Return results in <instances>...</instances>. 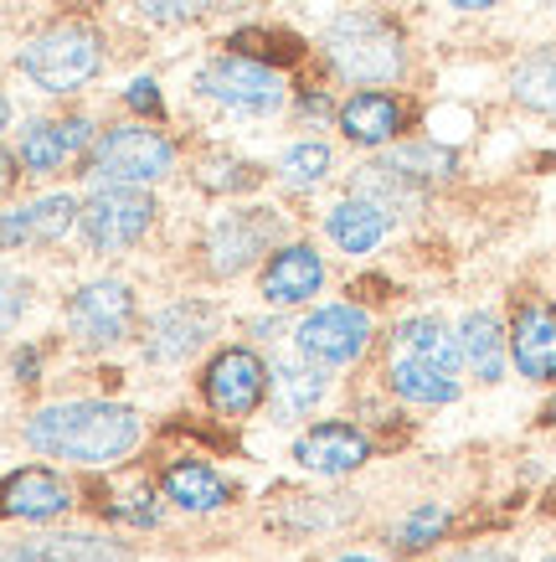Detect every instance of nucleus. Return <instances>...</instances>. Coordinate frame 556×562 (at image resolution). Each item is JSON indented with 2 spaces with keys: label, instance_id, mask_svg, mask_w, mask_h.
Here are the masks:
<instances>
[{
  "label": "nucleus",
  "instance_id": "nucleus-1",
  "mask_svg": "<svg viewBox=\"0 0 556 562\" xmlns=\"http://www.w3.org/2000/svg\"><path fill=\"white\" fill-rule=\"evenodd\" d=\"M26 443L47 460L72 464H118L139 443V413L124 403H99V397H78V403H52L32 413Z\"/></svg>",
  "mask_w": 556,
  "mask_h": 562
},
{
  "label": "nucleus",
  "instance_id": "nucleus-2",
  "mask_svg": "<svg viewBox=\"0 0 556 562\" xmlns=\"http://www.w3.org/2000/svg\"><path fill=\"white\" fill-rule=\"evenodd\" d=\"M320 52L340 83L355 88H387L407 72V36L402 26L382 11H340L320 36Z\"/></svg>",
  "mask_w": 556,
  "mask_h": 562
},
{
  "label": "nucleus",
  "instance_id": "nucleus-3",
  "mask_svg": "<svg viewBox=\"0 0 556 562\" xmlns=\"http://www.w3.org/2000/svg\"><path fill=\"white\" fill-rule=\"evenodd\" d=\"M16 68L32 78L42 93H78L93 83L103 68V36L88 21H57L47 32H36L21 47Z\"/></svg>",
  "mask_w": 556,
  "mask_h": 562
},
{
  "label": "nucleus",
  "instance_id": "nucleus-4",
  "mask_svg": "<svg viewBox=\"0 0 556 562\" xmlns=\"http://www.w3.org/2000/svg\"><path fill=\"white\" fill-rule=\"evenodd\" d=\"M175 171V145L145 124H114L103 130L83 155V176L99 187H150Z\"/></svg>",
  "mask_w": 556,
  "mask_h": 562
},
{
  "label": "nucleus",
  "instance_id": "nucleus-5",
  "mask_svg": "<svg viewBox=\"0 0 556 562\" xmlns=\"http://www.w3.org/2000/svg\"><path fill=\"white\" fill-rule=\"evenodd\" d=\"M196 93L222 109H232V114H279L288 103V83L284 72L269 68V63H253V57H242V52H222L212 57L202 72H196Z\"/></svg>",
  "mask_w": 556,
  "mask_h": 562
},
{
  "label": "nucleus",
  "instance_id": "nucleus-6",
  "mask_svg": "<svg viewBox=\"0 0 556 562\" xmlns=\"http://www.w3.org/2000/svg\"><path fill=\"white\" fill-rule=\"evenodd\" d=\"M288 222L284 212L273 206H242V212H227V217L206 233V269L217 279H237L242 269H253L263 254H273L284 243Z\"/></svg>",
  "mask_w": 556,
  "mask_h": 562
},
{
  "label": "nucleus",
  "instance_id": "nucleus-7",
  "mask_svg": "<svg viewBox=\"0 0 556 562\" xmlns=\"http://www.w3.org/2000/svg\"><path fill=\"white\" fill-rule=\"evenodd\" d=\"M155 196L145 187H99L78 212V227L93 254H124L135 248L155 222Z\"/></svg>",
  "mask_w": 556,
  "mask_h": 562
},
{
  "label": "nucleus",
  "instance_id": "nucleus-8",
  "mask_svg": "<svg viewBox=\"0 0 556 562\" xmlns=\"http://www.w3.org/2000/svg\"><path fill=\"white\" fill-rule=\"evenodd\" d=\"M371 336H376V321L355 300H340V305H320L309 310L294 330L299 341V357L320 361V367H351V361L366 357Z\"/></svg>",
  "mask_w": 556,
  "mask_h": 562
},
{
  "label": "nucleus",
  "instance_id": "nucleus-9",
  "mask_svg": "<svg viewBox=\"0 0 556 562\" xmlns=\"http://www.w3.org/2000/svg\"><path fill=\"white\" fill-rule=\"evenodd\" d=\"M135 330V290L124 279H93L68 300V336L88 351H109Z\"/></svg>",
  "mask_w": 556,
  "mask_h": 562
},
{
  "label": "nucleus",
  "instance_id": "nucleus-10",
  "mask_svg": "<svg viewBox=\"0 0 556 562\" xmlns=\"http://www.w3.org/2000/svg\"><path fill=\"white\" fill-rule=\"evenodd\" d=\"M202 392L222 418H248L269 397V361L258 357L253 346H227V351L206 361Z\"/></svg>",
  "mask_w": 556,
  "mask_h": 562
},
{
  "label": "nucleus",
  "instance_id": "nucleus-11",
  "mask_svg": "<svg viewBox=\"0 0 556 562\" xmlns=\"http://www.w3.org/2000/svg\"><path fill=\"white\" fill-rule=\"evenodd\" d=\"M510 336V361L525 382H546L556 387V300H536V294H521L510 305L506 321Z\"/></svg>",
  "mask_w": 556,
  "mask_h": 562
},
{
  "label": "nucleus",
  "instance_id": "nucleus-12",
  "mask_svg": "<svg viewBox=\"0 0 556 562\" xmlns=\"http://www.w3.org/2000/svg\"><path fill=\"white\" fill-rule=\"evenodd\" d=\"M294 460H299L309 475L345 480L371 460V434L366 428H355V424H345V418H330V424L304 428L299 439H294Z\"/></svg>",
  "mask_w": 556,
  "mask_h": 562
},
{
  "label": "nucleus",
  "instance_id": "nucleus-13",
  "mask_svg": "<svg viewBox=\"0 0 556 562\" xmlns=\"http://www.w3.org/2000/svg\"><path fill=\"white\" fill-rule=\"evenodd\" d=\"M336 124L340 135L361 145V150H387L407 130V103L397 93H387V88H355L351 99L336 109Z\"/></svg>",
  "mask_w": 556,
  "mask_h": 562
},
{
  "label": "nucleus",
  "instance_id": "nucleus-14",
  "mask_svg": "<svg viewBox=\"0 0 556 562\" xmlns=\"http://www.w3.org/2000/svg\"><path fill=\"white\" fill-rule=\"evenodd\" d=\"M263 300L273 310H288V305H309L315 294L325 290V258L320 248H309V243H279L263 263Z\"/></svg>",
  "mask_w": 556,
  "mask_h": 562
},
{
  "label": "nucleus",
  "instance_id": "nucleus-15",
  "mask_svg": "<svg viewBox=\"0 0 556 562\" xmlns=\"http://www.w3.org/2000/svg\"><path fill=\"white\" fill-rule=\"evenodd\" d=\"M83 206L72 202L68 191H52V196H36L26 206H11L0 212V248H47V243H63L72 233Z\"/></svg>",
  "mask_w": 556,
  "mask_h": 562
},
{
  "label": "nucleus",
  "instance_id": "nucleus-16",
  "mask_svg": "<svg viewBox=\"0 0 556 562\" xmlns=\"http://www.w3.org/2000/svg\"><path fill=\"white\" fill-rule=\"evenodd\" d=\"M217 325V310L206 300H181V305H166L145 330V357L150 361H185L196 357Z\"/></svg>",
  "mask_w": 556,
  "mask_h": 562
},
{
  "label": "nucleus",
  "instance_id": "nucleus-17",
  "mask_svg": "<svg viewBox=\"0 0 556 562\" xmlns=\"http://www.w3.org/2000/svg\"><path fill=\"white\" fill-rule=\"evenodd\" d=\"M93 139L99 135H93V124L88 120H32L26 130H21L16 160L32 176H57L72 155H88Z\"/></svg>",
  "mask_w": 556,
  "mask_h": 562
},
{
  "label": "nucleus",
  "instance_id": "nucleus-18",
  "mask_svg": "<svg viewBox=\"0 0 556 562\" xmlns=\"http://www.w3.org/2000/svg\"><path fill=\"white\" fill-rule=\"evenodd\" d=\"M325 397H330V376H325L320 361H279L269 367V408L279 424H299L309 413L320 408Z\"/></svg>",
  "mask_w": 556,
  "mask_h": 562
},
{
  "label": "nucleus",
  "instance_id": "nucleus-19",
  "mask_svg": "<svg viewBox=\"0 0 556 562\" xmlns=\"http://www.w3.org/2000/svg\"><path fill=\"white\" fill-rule=\"evenodd\" d=\"M0 562H129V547L93 537V531H47V537L5 542Z\"/></svg>",
  "mask_w": 556,
  "mask_h": 562
},
{
  "label": "nucleus",
  "instance_id": "nucleus-20",
  "mask_svg": "<svg viewBox=\"0 0 556 562\" xmlns=\"http://www.w3.org/2000/svg\"><path fill=\"white\" fill-rule=\"evenodd\" d=\"M454 330H458V357H464V372H469L474 382L495 387V382L506 376V361H510L506 321H500L495 310H469Z\"/></svg>",
  "mask_w": 556,
  "mask_h": 562
},
{
  "label": "nucleus",
  "instance_id": "nucleus-21",
  "mask_svg": "<svg viewBox=\"0 0 556 562\" xmlns=\"http://www.w3.org/2000/svg\"><path fill=\"white\" fill-rule=\"evenodd\" d=\"M387 387H392V397H402V403H412V408H449V403H458L464 382H458V372L439 367V361L392 351L387 357Z\"/></svg>",
  "mask_w": 556,
  "mask_h": 562
},
{
  "label": "nucleus",
  "instance_id": "nucleus-22",
  "mask_svg": "<svg viewBox=\"0 0 556 562\" xmlns=\"http://www.w3.org/2000/svg\"><path fill=\"white\" fill-rule=\"evenodd\" d=\"M68 506H72L68 480L42 470V464L16 470V475L0 485V516H11V521H52V516H63Z\"/></svg>",
  "mask_w": 556,
  "mask_h": 562
},
{
  "label": "nucleus",
  "instance_id": "nucleus-23",
  "mask_svg": "<svg viewBox=\"0 0 556 562\" xmlns=\"http://www.w3.org/2000/svg\"><path fill=\"white\" fill-rule=\"evenodd\" d=\"M160 491H166V501H175L181 512H196V516H212V512H227V506H232V485H227V475H217L206 460L166 464Z\"/></svg>",
  "mask_w": 556,
  "mask_h": 562
},
{
  "label": "nucleus",
  "instance_id": "nucleus-24",
  "mask_svg": "<svg viewBox=\"0 0 556 562\" xmlns=\"http://www.w3.org/2000/svg\"><path fill=\"white\" fill-rule=\"evenodd\" d=\"M376 160L392 166V171L402 176V181H412L418 191H439L458 176V150H449L439 139H397V145H387Z\"/></svg>",
  "mask_w": 556,
  "mask_h": 562
},
{
  "label": "nucleus",
  "instance_id": "nucleus-25",
  "mask_svg": "<svg viewBox=\"0 0 556 562\" xmlns=\"http://www.w3.org/2000/svg\"><path fill=\"white\" fill-rule=\"evenodd\" d=\"M392 233V217L382 212V206L361 202V196H345V202H336L330 212H325V238L336 243L340 254H376V243Z\"/></svg>",
  "mask_w": 556,
  "mask_h": 562
},
{
  "label": "nucleus",
  "instance_id": "nucleus-26",
  "mask_svg": "<svg viewBox=\"0 0 556 562\" xmlns=\"http://www.w3.org/2000/svg\"><path fill=\"white\" fill-rule=\"evenodd\" d=\"M351 196H361V202H371V206H382L392 222H397V217H418L422 202H428V191H418L412 181H402V176L392 171V166H382V160L355 166Z\"/></svg>",
  "mask_w": 556,
  "mask_h": 562
},
{
  "label": "nucleus",
  "instance_id": "nucleus-27",
  "mask_svg": "<svg viewBox=\"0 0 556 562\" xmlns=\"http://www.w3.org/2000/svg\"><path fill=\"white\" fill-rule=\"evenodd\" d=\"M506 88H510V99H515V109L541 114V120H556V42L525 52L521 63L510 68Z\"/></svg>",
  "mask_w": 556,
  "mask_h": 562
},
{
  "label": "nucleus",
  "instance_id": "nucleus-28",
  "mask_svg": "<svg viewBox=\"0 0 556 562\" xmlns=\"http://www.w3.org/2000/svg\"><path fill=\"white\" fill-rule=\"evenodd\" d=\"M392 351H407V357L439 361L449 372H464V357H458V330L443 325L439 315H412L392 330Z\"/></svg>",
  "mask_w": 556,
  "mask_h": 562
},
{
  "label": "nucleus",
  "instance_id": "nucleus-29",
  "mask_svg": "<svg viewBox=\"0 0 556 562\" xmlns=\"http://www.w3.org/2000/svg\"><path fill=\"white\" fill-rule=\"evenodd\" d=\"M330 171H336V155H330V145L325 139H299V145H288L284 155H279V181H284L288 191H315L330 181Z\"/></svg>",
  "mask_w": 556,
  "mask_h": 562
},
{
  "label": "nucleus",
  "instance_id": "nucleus-30",
  "mask_svg": "<svg viewBox=\"0 0 556 562\" xmlns=\"http://www.w3.org/2000/svg\"><path fill=\"white\" fill-rule=\"evenodd\" d=\"M449 527H454V512L443 501H422L392 527V547L397 552H428V547H439L449 537Z\"/></svg>",
  "mask_w": 556,
  "mask_h": 562
},
{
  "label": "nucleus",
  "instance_id": "nucleus-31",
  "mask_svg": "<svg viewBox=\"0 0 556 562\" xmlns=\"http://www.w3.org/2000/svg\"><path fill=\"white\" fill-rule=\"evenodd\" d=\"M232 52L253 57V63H269V68H288L304 57V42L288 32H269V26H242L232 32Z\"/></svg>",
  "mask_w": 556,
  "mask_h": 562
},
{
  "label": "nucleus",
  "instance_id": "nucleus-32",
  "mask_svg": "<svg viewBox=\"0 0 556 562\" xmlns=\"http://www.w3.org/2000/svg\"><path fill=\"white\" fill-rule=\"evenodd\" d=\"M196 181H202L206 191H242V187H258L263 171L248 166V160H237V155H212V160L196 166Z\"/></svg>",
  "mask_w": 556,
  "mask_h": 562
},
{
  "label": "nucleus",
  "instance_id": "nucleus-33",
  "mask_svg": "<svg viewBox=\"0 0 556 562\" xmlns=\"http://www.w3.org/2000/svg\"><path fill=\"white\" fill-rule=\"evenodd\" d=\"M139 16L155 21V26H181V21H196L206 11H217L222 0H129Z\"/></svg>",
  "mask_w": 556,
  "mask_h": 562
},
{
  "label": "nucleus",
  "instance_id": "nucleus-34",
  "mask_svg": "<svg viewBox=\"0 0 556 562\" xmlns=\"http://www.w3.org/2000/svg\"><path fill=\"white\" fill-rule=\"evenodd\" d=\"M26 305H32V284H26L21 273L0 269V336L16 330L21 315H26Z\"/></svg>",
  "mask_w": 556,
  "mask_h": 562
},
{
  "label": "nucleus",
  "instance_id": "nucleus-35",
  "mask_svg": "<svg viewBox=\"0 0 556 562\" xmlns=\"http://www.w3.org/2000/svg\"><path fill=\"white\" fill-rule=\"evenodd\" d=\"M114 521H129V527H160V501L155 495H129V501H118L109 506Z\"/></svg>",
  "mask_w": 556,
  "mask_h": 562
},
{
  "label": "nucleus",
  "instance_id": "nucleus-36",
  "mask_svg": "<svg viewBox=\"0 0 556 562\" xmlns=\"http://www.w3.org/2000/svg\"><path fill=\"white\" fill-rule=\"evenodd\" d=\"M124 103H129L135 114H145V120H160V114H166V99H160V83H155V78H135V83L124 88Z\"/></svg>",
  "mask_w": 556,
  "mask_h": 562
},
{
  "label": "nucleus",
  "instance_id": "nucleus-37",
  "mask_svg": "<svg viewBox=\"0 0 556 562\" xmlns=\"http://www.w3.org/2000/svg\"><path fill=\"white\" fill-rule=\"evenodd\" d=\"M443 562H521L510 547H458V552H449Z\"/></svg>",
  "mask_w": 556,
  "mask_h": 562
},
{
  "label": "nucleus",
  "instance_id": "nucleus-38",
  "mask_svg": "<svg viewBox=\"0 0 556 562\" xmlns=\"http://www.w3.org/2000/svg\"><path fill=\"white\" fill-rule=\"evenodd\" d=\"M299 114H304V120H325V114H336V103L325 99V93H304V99H299Z\"/></svg>",
  "mask_w": 556,
  "mask_h": 562
},
{
  "label": "nucleus",
  "instance_id": "nucleus-39",
  "mask_svg": "<svg viewBox=\"0 0 556 562\" xmlns=\"http://www.w3.org/2000/svg\"><path fill=\"white\" fill-rule=\"evenodd\" d=\"M11 187H16V155L0 145V196H5Z\"/></svg>",
  "mask_w": 556,
  "mask_h": 562
},
{
  "label": "nucleus",
  "instance_id": "nucleus-40",
  "mask_svg": "<svg viewBox=\"0 0 556 562\" xmlns=\"http://www.w3.org/2000/svg\"><path fill=\"white\" fill-rule=\"evenodd\" d=\"M443 5H454V11H495V5H506V0H443Z\"/></svg>",
  "mask_w": 556,
  "mask_h": 562
},
{
  "label": "nucleus",
  "instance_id": "nucleus-41",
  "mask_svg": "<svg viewBox=\"0 0 556 562\" xmlns=\"http://www.w3.org/2000/svg\"><path fill=\"white\" fill-rule=\"evenodd\" d=\"M16 376L21 382H36V351L32 357H16Z\"/></svg>",
  "mask_w": 556,
  "mask_h": 562
},
{
  "label": "nucleus",
  "instance_id": "nucleus-42",
  "mask_svg": "<svg viewBox=\"0 0 556 562\" xmlns=\"http://www.w3.org/2000/svg\"><path fill=\"white\" fill-rule=\"evenodd\" d=\"M541 424H546V428H556V397H552V403H546V408H541Z\"/></svg>",
  "mask_w": 556,
  "mask_h": 562
},
{
  "label": "nucleus",
  "instance_id": "nucleus-43",
  "mask_svg": "<svg viewBox=\"0 0 556 562\" xmlns=\"http://www.w3.org/2000/svg\"><path fill=\"white\" fill-rule=\"evenodd\" d=\"M336 562H382V558H371V552H345V558H336Z\"/></svg>",
  "mask_w": 556,
  "mask_h": 562
},
{
  "label": "nucleus",
  "instance_id": "nucleus-44",
  "mask_svg": "<svg viewBox=\"0 0 556 562\" xmlns=\"http://www.w3.org/2000/svg\"><path fill=\"white\" fill-rule=\"evenodd\" d=\"M5 120H11V103H5V93H0V130H5Z\"/></svg>",
  "mask_w": 556,
  "mask_h": 562
},
{
  "label": "nucleus",
  "instance_id": "nucleus-45",
  "mask_svg": "<svg viewBox=\"0 0 556 562\" xmlns=\"http://www.w3.org/2000/svg\"><path fill=\"white\" fill-rule=\"evenodd\" d=\"M72 5H88V0H72Z\"/></svg>",
  "mask_w": 556,
  "mask_h": 562
},
{
  "label": "nucleus",
  "instance_id": "nucleus-46",
  "mask_svg": "<svg viewBox=\"0 0 556 562\" xmlns=\"http://www.w3.org/2000/svg\"><path fill=\"white\" fill-rule=\"evenodd\" d=\"M552 11H556V0H552Z\"/></svg>",
  "mask_w": 556,
  "mask_h": 562
}]
</instances>
